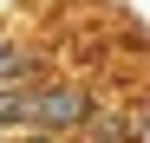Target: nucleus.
<instances>
[{
	"label": "nucleus",
	"mask_w": 150,
	"mask_h": 143,
	"mask_svg": "<svg viewBox=\"0 0 150 143\" xmlns=\"http://www.w3.org/2000/svg\"><path fill=\"white\" fill-rule=\"evenodd\" d=\"M85 130L105 137V143H150V111L144 104H124V111H105V104H98Z\"/></svg>",
	"instance_id": "nucleus-2"
},
{
	"label": "nucleus",
	"mask_w": 150,
	"mask_h": 143,
	"mask_svg": "<svg viewBox=\"0 0 150 143\" xmlns=\"http://www.w3.org/2000/svg\"><path fill=\"white\" fill-rule=\"evenodd\" d=\"M26 104H33V78H7L0 85V130H33Z\"/></svg>",
	"instance_id": "nucleus-4"
},
{
	"label": "nucleus",
	"mask_w": 150,
	"mask_h": 143,
	"mask_svg": "<svg viewBox=\"0 0 150 143\" xmlns=\"http://www.w3.org/2000/svg\"><path fill=\"white\" fill-rule=\"evenodd\" d=\"M46 72H52L46 46H26V39L0 33V85H7V78H46Z\"/></svg>",
	"instance_id": "nucleus-3"
},
{
	"label": "nucleus",
	"mask_w": 150,
	"mask_h": 143,
	"mask_svg": "<svg viewBox=\"0 0 150 143\" xmlns=\"http://www.w3.org/2000/svg\"><path fill=\"white\" fill-rule=\"evenodd\" d=\"M91 111H98V91L79 85V78H33V104H26V124L46 137V143H59L72 130H85L91 124Z\"/></svg>",
	"instance_id": "nucleus-1"
}]
</instances>
